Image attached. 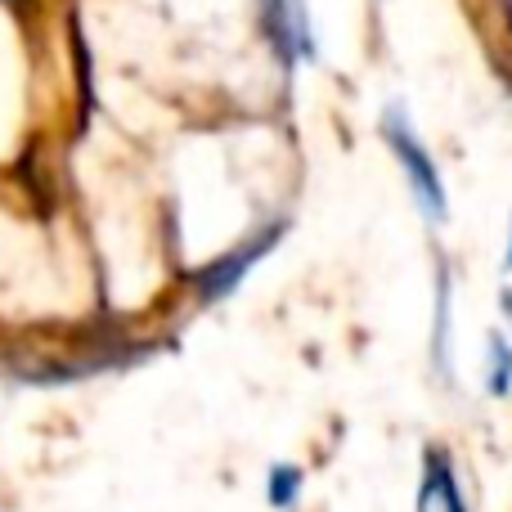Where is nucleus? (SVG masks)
Masks as SVG:
<instances>
[{
  "label": "nucleus",
  "mask_w": 512,
  "mask_h": 512,
  "mask_svg": "<svg viewBox=\"0 0 512 512\" xmlns=\"http://www.w3.org/2000/svg\"><path fill=\"white\" fill-rule=\"evenodd\" d=\"M432 364L441 378H450V274H436V333H432Z\"/></svg>",
  "instance_id": "obj_5"
},
{
  "label": "nucleus",
  "mask_w": 512,
  "mask_h": 512,
  "mask_svg": "<svg viewBox=\"0 0 512 512\" xmlns=\"http://www.w3.org/2000/svg\"><path fill=\"white\" fill-rule=\"evenodd\" d=\"M490 396L504 400L512 391V342L504 333H490V378H486Z\"/></svg>",
  "instance_id": "obj_7"
},
{
  "label": "nucleus",
  "mask_w": 512,
  "mask_h": 512,
  "mask_svg": "<svg viewBox=\"0 0 512 512\" xmlns=\"http://www.w3.org/2000/svg\"><path fill=\"white\" fill-rule=\"evenodd\" d=\"M261 18H265V36L274 41L283 68H297V41H292V0H261Z\"/></svg>",
  "instance_id": "obj_4"
},
{
  "label": "nucleus",
  "mask_w": 512,
  "mask_h": 512,
  "mask_svg": "<svg viewBox=\"0 0 512 512\" xmlns=\"http://www.w3.org/2000/svg\"><path fill=\"white\" fill-rule=\"evenodd\" d=\"M418 512H468L459 477H454V463L445 450H427L423 486H418Z\"/></svg>",
  "instance_id": "obj_3"
},
{
  "label": "nucleus",
  "mask_w": 512,
  "mask_h": 512,
  "mask_svg": "<svg viewBox=\"0 0 512 512\" xmlns=\"http://www.w3.org/2000/svg\"><path fill=\"white\" fill-rule=\"evenodd\" d=\"M301 486H306L301 468H292V463H274L270 477H265V499H270V508L292 512L301 504Z\"/></svg>",
  "instance_id": "obj_6"
},
{
  "label": "nucleus",
  "mask_w": 512,
  "mask_h": 512,
  "mask_svg": "<svg viewBox=\"0 0 512 512\" xmlns=\"http://www.w3.org/2000/svg\"><path fill=\"white\" fill-rule=\"evenodd\" d=\"M288 234V221H270L261 234H252V239H243V248H234L230 256H221V261H212L207 270H198V279H194V288H198V301L203 306H216L221 297H230L234 288L243 283V274L252 270L256 261H261L265 252L274 248V243Z\"/></svg>",
  "instance_id": "obj_2"
},
{
  "label": "nucleus",
  "mask_w": 512,
  "mask_h": 512,
  "mask_svg": "<svg viewBox=\"0 0 512 512\" xmlns=\"http://www.w3.org/2000/svg\"><path fill=\"white\" fill-rule=\"evenodd\" d=\"M499 301H504V310H508V319H512V288L499 292Z\"/></svg>",
  "instance_id": "obj_8"
},
{
  "label": "nucleus",
  "mask_w": 512,
  "mask_h": 512,
  "mask_svg": "<svg viewBox=\"0 0 512 512\" xmlns=\"http://www.w3.org/2000/svg\"><path fill=\"white\" fill-rule=\"evenodd\" d=\"M504 274H512V239H508V252H504Z\"/></svg>",
  "instance_id": "obj_9"
},
{
  "label": "nucleus",
  "mask_w": 512,
  "mask_h": 512,
  "mask_svg": "<svg viewBox=\"0 0 512 512\" xmlns=\"http://www.w3.org/2000/svg\"><path fill=\"white\" fill-rule=\"evenodd\" d=\"M382 135H387V144H391V153H396V162H400V171H405L423 216L427 221H445V216H450V203H445L441 171H436L432 153L423 149V140L414 135V126H409V117L400 104H391L387 113H382Z\"/></svg>",
  "instance_id": "obj_1"
}]
</instances>
